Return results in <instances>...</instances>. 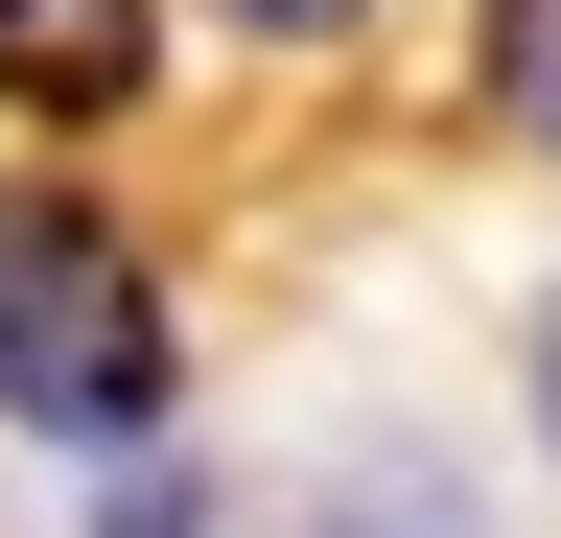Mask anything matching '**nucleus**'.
I'll use <instances>...</instances> for the list:
<instances>
[{
	"label": "nucleus",
	"mask_w": 561,
	"mask_h": 538,
	"mask_svg": "<svg viewBox=\"0 0 561 538\" xmlns=\"http://www.w3.org/2000/svg\"><path fill=\"white\" fill-rule=\"evenodd\" d=\"M164 71V0H0V94L24 117H117Z\"/></svg>",
	"instance_id": "2"
},
{
	"label": "nucleus",
	"mask_w": 561,
	"mask_h": 538,
	"mask_svg": "<svg viewBox=\"0 0 561 538\" xmlns=\"http://www.w3.org/2000/svg\"><path fill=\"white\" fill-rule=\"evenodd\" d=\"M491 117L561 141V0H491Z\"/></svg>",
	"instance_id": "4"
},
{
	"label": "nucleus",
	"mask_w": 561,
	"mask_h": 538,
	"mask_svg": "<svg viewBox=\"0 0 561 538\" xmlns=\"http://www.w3.org/2000/svg\"><path fill=\"white\" fill-rule=\"evenodd\" d=\"M94 538H210V492H164V468L117 445V515H94Z\"/></svg>",
	"instance_id": "5"
},
{
	"label": "nucleus",
	"mask_w": 561,
	"mask_h": 538,
	"mask_svg": "<svg viewBox=\"0 0 561 538\" xmlns=\"http://www.w3.org/2000/svg\"><path fill=\"white\" fill-rule=\"evenodd\" d=\"M187 398V328H164V257H140L94 187H0V422L24 445H164Z\"/></svg>",
	"instance_id": "1"
},
{
	"label": "nucleus",
	"mask_w": 561,
	"mask_h": 538,
	"mask_svg": "<svg viewBox=\"0 0 561 538\" xmlns=\"http://www.w3.org/2000/svg\"><path fill=\"white\" fill-rule=\"evenodd\" d=\"M210 24H257V47H351L375 0H210Z\"/></svg>",
	"instance_id": "6"
},
{
	"label": "nucleus",
	"mask_w": 561,
	"mask_h": 538,
	"mask_svg": "<svg viewBox=\"0 0 561 538\" xmlns=\"http://www.w3.org/2000/svg\"><path fill=\"white\" fill-rule=\"evenodd\" d=\"M538 445H561V305H538Z\"/></svg>",
	"instance_id": "7"
},
{
	"label": "nucleus",
	"mask_w": 561,
	"mask_h": 538,
	"mask_svg": "<svg viewBox=\"0 0 561 538\" xmlns=\"http://www.w3.org/2000/svg\"><path fill=\"white\" fill-rule=\"evenodd\" d=\"M280 538H491V515H468V492H445L421 445H375V468H328V492L280 515Z\"/></svg>",
	"instance_id": "3"
}]
</instances>
